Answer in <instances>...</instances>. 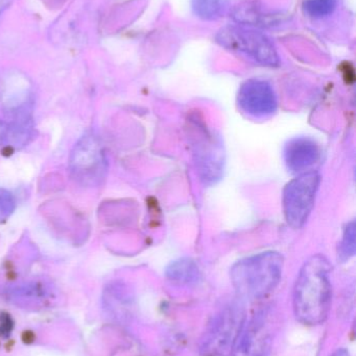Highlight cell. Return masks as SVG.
Segmentation results:
<instances>
[{"label": "cell", "instance_id": "6da1fadb", "mask_svg": "<svg viewBox=\"0 0 356 356\" xmlns=\"http://www.w3.org/2000/svg\"><path fill=\"white\" fill-rule=\"evenodd\" d=\"M330 264L323 255H314L299 272L294 290V312L307 325H319L327 319L332 305Z\"/></svg>", "mask_w": 356, "mask_h": 356}, {"label": "cell", "instance_id": "7a4b0ae2", "mask_svg": "<svg viewBox=\"0 0 356 356\" xmlns=\"http://www.w3.org/2000/svg\"><path fill=\"white\" fill-rule=\"evenodd\" d=\"M284 257L275 251L258 253L238 261L231 282L242 298L256 300L271 294L281 280Z\"/></svg>", "mask_w": 356, "mask_h": 356}, {"label": "cell", "instance_id": "3957f363", "mask_svg": "<svg viewBox=\"0 0 356 356\" xmlns=\"http://www.w3.org/2000/svg\"><path fill=\"white\" fill-rule=\"evenodd\" d=\"M246 323L244 307L238 303L219 309L207 326L201 342V356H231Z\"/></svg>", "mask_w": 356, "mask_h": 356}, {"label": "cell", "instance_id": "277c9868", "mask_svg": "<svg viewBox=\"0 0 356 356\" xmlns=\"http://www.w3.org/2000/svg\"><path fill=\"white\" fill-rule=\"evenodd\" d=\"M217 42L231 51L244 54L257 64L278 67L280 58L271 40L253 29L240 26H227L217 33Z\"/></svg>", "mask_w": 356, "mask_h": 356}, {"label": "cell", "instance_id": "5b68a950", "mask_svg": "<svg viewBox=\"0 0 356 356\" xmlns=\"http://www.w3.org/2000/svg\"><path fill=\"white\" fill-rule=\"evenodd\" d=\"M320 184V175L315 171L302 173L286 184L284 191V216L293 228L302 227L311 215Z\"/></svg>", "mask_w": 356, "mask_h": 356}, {"label": "cell", "instance_id": "8992f818", "mask_svg": "<svg viewBox=\"0 0 356 356\" xmlns=\"http://www.w3.org/2000/svg\"><path fill=\"white\" fill-rule=\"evenodd\" d=\"M277 328V317L271 309L257 312L245 323L231 356H270Z\"/></svg>", "mask_w": 356, "mask_h": 356}, {"label": "cell", "instance_id": "52a82bcc", "mask_svg": "<svg viewBox=\"0 0 356 356\" xmlns=\"http://www.w3.org/2000/svg\"><path fill=\"white\" fill-rule=\"evenodd\" d=\"M71 172L77 181L95 186L106 172L102 144L93 135L86 136L75 145L70 161Z\"/></svg>", "mask_w": 356, "mask_h": 356}, {"label": "cell", "instance_id": "ba28073f", "mask_svg": "<svg viewBox=\"0 0 356 356\" xmlns=\"http://www.w3.org/2000/svg\"><path fill=\"white\" fill-rule=\"evenodd\" d=\"M194 156L201 179L213 184L224 171V152L221 143L206 129L198 125L194 131Z\"/></svg>", "mask_w": 356, "mask_h": 356}, {"label": "cell", "instance_id": "9c48e42d", "mask_svg": "<svg viewBox=\"0 0 356 356\" xmlns=\"http://www.w3.org/2000/svg\"><path fill=\"white\" fill-rule=\"evenodd\" d=\"M238 106L242 112L255 118H263L275 113L277 98L273 87L261 79H250L240 87Z\"/></svg>", "mask_w": 356, "mask_h": 356}, {"label": "cell", "instance_id": "30bf717a", "mask_svg": "<svg viewBox=\"0 0 356 356\" xmlns=\"http://www.w3.org/2000/svg\"><path fill=\"white\" fill-rule=\"evenodd\" d=\"M321 156L319 145L309 138H295L284 148V161L293 173L309 172Z\"/></svg>", "mask_w": 356, "mask_h": 356}, {"label": "cell", "instance_id": "8fae6325", "mask_svg": "<svg viewBox=\"0 0 356 356\" xmlns=\"http://www.w3.org/2000/svg\"><path fill=\"white\" fill-rule=\"evenodd\" d=\"M167 278L179 284H196L200 278L198 266L189 259H178L167 267Z\"/></svg>", "mask_w": 356, "mask_h": 356}, {"label": "cell", "instance_id": "7c38bea8", "mask_svg": "<svg viewBox=\"0 0 356 356\" xmlns=\"http://www.w3.org/2000/svg\"><path fill=\"white\" fill-rule=\"evenodd\" d=\"M227 6V0H192L196 16L206 20L219 18Z\"/></svg>", "mask_w": 356, "mask_h": 356}, {"label": "cell", "instance_id": "4fadbf2b", "mask_svg": "<svg viewBox=\"0 0 356 356\" xmlns=\"http://www.w3.org/2000/svg\"><path fill=\"white\" fill-rule=\"evenodd\" d=\"M338 6V0H307L304 10L313 18H323L334 12Z\"/></svg>", "mask_w": 356, "mask_h": 356}, {"label": "cell", "instance_id": "5bb4252c", "mask_svg": "<svg viewBox=\"0 0 356 356\" xmlns=\"http://www.w3.org/2000/svg\"><path fill=\"white\" fill-rule=\"evenodd\" d=\"M355 222L353 221L345 228L344 236L339 248V257L342 261H347L355 254Z\"/></svg>", "mask_w": 356, "mask_h": 356}, {"label": "cell", "instance_id": "9a60e30c", "mask_svg": "<svg viewBox=\"0 0 356 356\" xmlns=\"http://www.w3.org/2000/svg\"><path fill=\"white\" fill-rule=\"evenodd\" d=\"M330 356H350L346 349H338L336 353H332Z\"/></svg>", "mask_w": 356, "mask_h": 356}, {"label": "cell", "instance_id": "2e32d148", "mask_svg": "<svg viewBox=\"0 0 356 356\" xmlns=\"http://www.w3.org/2000/svg\"><path fill=\"white\" fill-rule=\"evenodd\" d=\"M10 1V0H0V13H2V10L6 8Z\"/></svg>", "mask_w": 356, "mask_h": 356}]
</instances>
